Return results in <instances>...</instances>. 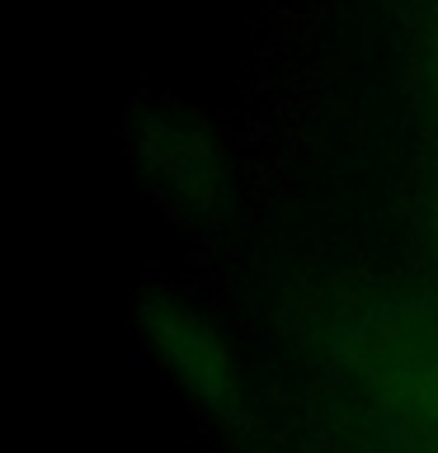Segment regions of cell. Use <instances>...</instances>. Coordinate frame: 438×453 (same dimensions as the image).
<instances>
[{"label":"cell","mask_w":438,"mask_h":453,"mask_svg":"<svg viewBox=\"0 0 438 453\" xmlns=\"http://www.w3.org/2000/svg\"><path fill=\"white\" fill-rule=\"evenodd\" d=\"M147 331H151V345L161 354V364L170 368V378H175L208 416L236 411V396H240L236 364L222 345V335L212 331L193 307L175 303V297H151L147 303Z\"/></svg>","instance_id":"7a4b0ae2"},{"label":"cell","mask_w":438,"mask_h":453,"mask_svg":"<svg viewBox=\"0 0 438 453\" xmlns=\"http://www.w3.org/2000/svg\"><path fill=\"white\" fill-rule=\"evenodd\" d=\"M429 241H434V255H438V184H434V208H429Z\"/></svg>","instance_id":"3957f363"},{"label":"cell","mask_w":438,"mask_h":453,"mask_svg":"<svg viewBox=\"0 0 438 453\" xmlns=\"http://www.w3.org/2000/svg\"><path fill=\"white\" fill-rule=\"evenodd\" d=\"M363 382L405 420L424 453H438V321L391 311L363 340Z\"/></svg>","instance_id":"6da1fadb"},{"label":"cell","mask_w":438,"mask_h":453,"mask_svg":"<svg viewBox=\"0 0 438 453\" xmlns=\"http://www.w3.org/2000/svg\"><path fill=\"white\" fill-rule=\"evenodd\" d=\"M434 95H438V62H434Z\"/></svg>","instance_id":"277c9868"}]
</instances>
